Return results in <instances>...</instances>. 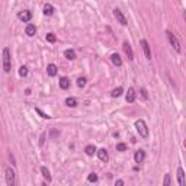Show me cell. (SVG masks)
Listing matches in <instances>:
<instances>
[{"mask_svg": "<svg viewBox=\"0 0 186 186\" xmlns=\"http://www.w3.org/2000/svg\"><path fill=\"white\" fill-rule=\"evenodd\" d=\"M66 105L68 106V108H74V106H77V100L74 98H67L66 99Z\"/></svg>", "mask_w": 186, "mask_h": 186, "instance_id": "cell-20", "label": "cell"}, {"mask_svg": "<svg viewBox=\"0 0 186 186\" xmlns=\"http://www.w3.org/2000/svg\"><path fill=\"white\" fill-rule=\"evenodd\" d=\"M122 92H124V89H122V87H116V89L112 90L110 95H112V98H119L121 95H122Z\"/></svg>", "mask_w": 186, "mask_h": 186, "instance_id": "cell-21", "label": "cell"}, {"mask_svg": "<svg viewBox=\"0 0 186 186\" xmlns=\"http://www.w3.org/2000/svg\"><path fill=\"white\" fill-rule=\"evenodd\" d=\"M124 49H125V54L128 55V60H134V52H132L131 45L128 42H124Z\"/></svg>", "mask_w": 186, "mask_h": 186, "instance_id": "cell-12", "label": "cell"}, {"mask_svg": "<svg viewBox=\"0 0 186 186\" xmlns=\"http://www.w3.org/2000/svg\"><path fill=\"white\" fill-rule=\"evenodd\" d=\"M44 138H45V134H42V135H41V141H39V145H42V144H44Z\"/></svg>", "mask_w": 186, "mask_h": 186, "instance_id": "cell-31", "label": "cell"}, {"mask_svg": "<svg viewBox=\"0 0 186 186\" xmlns=\"http://www.w3.org/2000/svg\"><path fill=\"white\" fill-rule=\"evenodd\" d=\"M6 183H7V186H15V183H16V180H15V170L12 167L6 169Z\"/></svg>", "mask_w": 186, "mask_h": 186, "instance_id": "cell-4", "label": "cell"}, {"mask_svg": "<svg viewBox=\"0 0 186 186\" xmlns=\"http://www.w3.org/2000/svg\"><path fill=\"white\" fill-rule=\"evenodd\" d=\"M77 86H79V87H84V86H86V79H84V77H79V79H77Z\"/></svg>", "mask_w": 186, "mask_h": 186, "instance_id": "cell-23", "label": "cell"}, {"mask_svg": "<svg viewBox=\"0 0 186 186\" xmlns=\"http://www.w3.org/2000/svg\"><path fill=\"white\" fill-rule=\"evenodd\" d=\"M12 68V57H10V51L6 47L3 48V70L5 73H9Z\"/></svg>", "mask_w": 186, "mask_h": 186, "instance_id": "cell-2", "label": "cell"}, {"mask_svg": "<svg viewBox=\"0 0 186 186\" xmlns=\"http://www.w3.org/2000/svg\"><path fill=\"white\" fill-rule=\"evenodd\" d=\"M35 32H37V28H35V25H28L26 28H25V33H26L28 37H33L35 35Z\"/></svg>", "mask_w": 186, "mask_h": 186, "instance_id": "cell-14", "label": "cell"}, {"mask_svg": "<svg viewBox=\"0 0 186 186\" xmlns=\"http://www.w3.org/2000/svg\"><path fill=\"white\" fill-rule=\"evenodd\" d=\"M41 173H42V176H44V177L47 179V180L51 182V175H49V170L47 169L45 166H42V167H41Z\"/></svg>", "mask_w": 186, "mask_h": 186, "instance_id": "cell-18", "label": "cell"}, {"mask_svg": "<svg viewBox=\"0 0 186 186\" xmlns=\"http://www.w3.org/2000/svg\"><path fill=\"white\" fill-rule=\"evenodd\" d=\"M116 150H118V151H125V150H126V144H124V142H119V144L116 145Z\"/></svg>", "mask_w": 186, "mask_h": 186, "instance_id": "cell-28", "label": "cell"}, {"mask_svg": "<svg viewBox=\"0 0 186 186\" xmlns=\"http://www.w3.org/2000/svg\"><path fill=\"white\" fill-rule=\"evenodd\" d=\"M116 185H118V186H122V185H124V180H116Z\"/></svg>", "mask_w": 186, "mask_h": 186, "instance_id": "cell-32", "label": "cell"}, {"mask_svg": "<svg viewBox=\"0 0 186 186\" xmlns=\"http://www.w3.org/2000/svg\"><path fill=\"white\" fill-rule=\"evenodd\" d=\"M141 47H142V51H144V54H145V58L147 60H151V49H150V45L145 39H141Z\"/></svg>", "mask_w": 186, "mask_h": 186, "instance_id": "cell-7", "label": "cell"}, {"mask_svg": "<svg viewBox=\"0 0 186 186\" xmlns=\"http://www.w3.org/2000/svg\"><path fill=\"white\" fill-rule=\"evenodd\" d=\"M110 60H112V63H114L116 67L122 66V60H121V57L118 54H112V55H110Z\"/></svg>", "mask_w": 186, "mask_h": 186, "instance_id": "cell-16", "label": "cell"}, {"mask_svg": "<svg viewBox=\"0 0 186 186\" xmlns=\"http://www.w3.org/2000/svg\"><path fill=\"white\" fill-rule=\"evenodd\" d=\"M44 13L47 15V16H51V15L54 13V7H52L51 5H48V3H47V5L44 6Z\"/></svg>", "mask_w": 186, "mask_h": 186, "instance_id": "cell-19", "label": "cell"}, {"mask_svg": "<svg viewBox=\"0 0 186 186\" xmlns=\"http://www.w3.org/2000/svg\"><path fill=\"white\" fill-rule=\"evenodd\" d=\"M60 87L63 89V90H66V89L70 87V80H68L67 77H61L60 79Z\"/></svg>", "mask_w": 186, "mask_h": 186, "instance_id": "cell-15", "label": "cell"}, {"mask_svg": "<svg viewBox=\"0 0 186 186\" xmlns=\"http://www.w3.org/2000/svg\"><path fill=\"white\" fill-rule=\"evenodd\" d=\"M135 130H137V132L140 134V137H142V138L148 137V126H147V124H145V121H142V119L135 121Z\"/></svg>", "mask_w": 186, "mask_h": 186, "instance_id": "cell-1", "label": "cell"}, {"mask_svg": "<svg viewBox=\"0 0 186 186\" xmlns=\"http://www.w3.org/2000/svg\"><path fill=\"white\" fill-rule=\"evenodd\" d=\"M47 73H48L51 77H54V76H57L58 68H57V66H55V64H48V67H47Z\"/></svg>", "mask_w": 186, "mask_h": 186, "instance_id": "cell-13", "label": "cell"}, {"mask_svg": "<svg viewBox=\"0 0 186 186\" xmlns=\"http://www.w3.org/2000/svg\"><path fill=\"white\" fill-rule=\"evenodd\" d=\"M141 95H142V98H144V99H147V98H148L147 90H145V89H141Z\"/></svg>", "mask_w": 186, "mask_h": 186, "instance_id": "cell-30", "label": "cell"}, {"mask_svg": "<svg viewBox=\"0 0 186 186\" xmlns=\"http://www.w3.org/2000/svg\"><path fill=\"white\" fill-rule=\"evenodd\" d=\"M84 151H86L87 156H93V154L96 153V147L95 145H87V147L84 148Z\"/></svg>", "mask_w": 186, "mask_h": 186, "instance_id": "cell-22", "label": "cell"}, {"mask_svg": "<svg viewBox=\"0 0 186 186\" xmlns=\"http://www.w3.org/2000/svg\"><path fill=\"white\" fill-rule=\"evenodd\" d=\"M125 99H126V102H128V103H132V102H135V90H134L132 87L128 89V93H126Z\"/></svg>", "mask_w": 186, "mask_h": 186, "instance_id": "cell-11", "label": "cell"}, {"mask_svg": "<svg viewBox=\"0 0 186 186\" xmlns=\"http://www.w3.org/2000/svg\"><path fill=\"white\" fill-rule=\"evenodd\" d=\"M64 57H66L67 60H74L76 58V52L73 49H66L64 51Z\"/></svg>", "mask_w": 186, "mask_h": 186, "instance_id": "cell-17", "label": "cell"}, {"mask_svg": "<svg viewBox=\"0 0 186 186\" xmlns=\"http://www.w3.org/2000/svg\"><path fill=\"white\" fill-rule=\"evenodd\" d=\"M166 35H167V38H169L170 45H172V47H173V48H175L177 52H180V42H179L177 37H176V35L172 32V31H166Z\"/></svg>", "mask_w": 186, "mask_h": 186, "instance_id": "cell-3", "label": "cell"}, {"mask_svg": "<svg viewBox=\"0 0 186 186\" xmlns=\"http://www.w3.org/2000/svg\"><path fill=\"white\" fill-rule=\"evenodd\" d=\"M17 17H19V21H22V22H29L31 19H32V12L31 10H22L17 13Z\"/></svg>", "mask_w": 186, "mask_h": 186, "instance_id": "cell-5", "label": "cell"}, {"mask_svg": "<svg viewBox=\"0 0 186 186\" xmlns=\"http://www.w3.org/2000/svg\"><path fill=\"white\" fill-rule=\"evenodd\" d=\"M87 182H90V183H93V182H98V175L96 173H90L87 177Z\"/></svg>", "mask_w": 186, "mask_h": 186, "instance_id": "cell-24", "label": "cell"}, {"mask_svg": "<svg viewBox=\"0 0 186 186\" xmlns=\"http://www.w3.org/2000/svg\"><path fill=\"white\" fill-rule=\"evenodd\" d=\"M26 74H28V67H26V66H22L21 68H19V76L25 77Z\"/></svg>", "mask_w": 186, "mask_h": 186, "instance_id": "cell-25", "label": "cell"}, {"mask_svg": "<svg viewBox=\"0 0 186 186\" xmlns=\"http://www.w3.org/2000/svg\"><path fill=\"white\" fill-rule=\"evenodd\" d=\"M47 41L52 44V42H55V41H57V38H55L54 33H47Z\"/></svg>", "mask_w": 186, "mask_h": 186, "instance_id": "cell-26", "label": "cell"}, {"mask_svg": "<svg viewBox=\"0 0 186 186\" xmlns=\"http://www.w3.org/2000/svg\"><path fill=\"white\" fill-rule=\"evenodd\" d=\"M177 179H179V185L180 186H185L186 185V179H185V170L179 167L177 169Z\"/></svg>", "mask_w": 186, "mask_h": 186, "instance_id": "cell-10", "label": "cell"}, {"mask_svg": "<svg viewBox=\"0 0 186 186\" xmlns=\"http://www.w3.org/2000/svg\"><path fill=\"white\" fill-rule=\"evenodd\" d=\"M96 153H98L99 160H102V161H105V163H106V161L109 160V154H108V151H106L105 148H99Z\"/></svg>", "mask_w": 186, "mask_h": 186, "instance_id": "cell-9", "label": "cell"}, {"mask_svg": "<svg viewBox=\"0 0 186 186\" xmlns=\"http://www.w3.org/2000/svg\"><path fill=\"white\" fill-rule=\"evenodd\" d=\"M144 159H145V151L144 150H138V151H135V154H134V160H135V163H142L144 161Z\"/></svg>", "mask_w": 186, "mask_h": 186, "instance_id": "cell-8", "label": "cell"}, {"mask_svg": "<svg viewBox=\"0 0 186 186\" xmlns=\"http://www.w3.org/2000/svg\"><path fill=\"white\" fill-rule=\"evenodd\" d=\"M164 185L166 186L170 185V175H166V177H164Z\"/></svg>", "mask_w": 186, "mask_h": 186, "instance_id": "cell-29", "label": "cell"}, {"mask_svg": "<svg viewBox=\"0 0 186 186\" xmlns=\"http://www.w3.org/2000/svg\"><path fill=\"white\" fill-rule=\"evenodd\" d=\"M114 15H115L116 21H118L121 25H124V26H125V25H128V21H126V17L124 16V13H122L119 9H115V10H114Z\"/></svg>", "mask_w": 186, "mask_h": 186, "instance_id": "cell-6", "label": "cell"}, {"mask_svg": "<svg viewBox=\"0 0 186 186\" xmlns=\"http://www.w3.org/2000/svg\"><path fill=\"white\" fill-rule=\"evenodd\" d=\"M35 110H37V112H38V114H39V115H41V116H42L44 119H49V118H51V116H49L48 114H44V112H42V110L39 109V108H37V109H35Z\"/></svg>", "mask_w": 186, "mask_h": 186, "instance_id": "cell-27", "label": "cell"}]
</instances>
